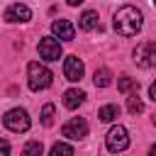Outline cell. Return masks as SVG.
<instances>
[{
	"label": "cell",
	"instance_id": "6da1fadb",
	"mask_svg": "<svg viewBox=\"0 0 156 156\" xmlns=\"http://www.w3.org/2000/svg\"><path fill=\"white\" fill-rule=\"evenodd\" d=\"M141 10H136V7H132V5H124V7H119L117 12H115V17H112V27H115V32L117 34H122V37H134L139 29H141Z\"/></svg>",
	"mask_w": 156,
	"mask_h": 156
},
{
	"label": "cell",
	"instance_id": "7a4b0ae2",
	"mask_svg": "<svg viewBox=\"0 0 156 156\" xmlns=\"http://www.w3.org/2000/svg\"><path fill=\"white\" fill-rule=\"evenodd\" d=\"M27 78H29V88H32V90H44V88H49V85H51L54 73H51L44 63L32 61V63L27 66Z\"/></svg>",
	"mask_w": 156,
	"mask_h": 156
},
{
	"label": "cell",
	"instance_id": "3957f363",
	"mask_svg": "<svg viewBox=\"0 0 156 156\" xmlns=\"http://www.w3.org/2000/svg\"><path fill=\"white\" fill-rule=\"evenodd\" d=\"M2 124L10 129V132H27L29 129V124H32V119H29V115H27V110H22V107H15V110H10V112H5V117H2Z\"/></svg>",
	"mask_w": 156,
	"mask_h": 156
},
{
	"label": "cell",
	"instance_id": "277c9868",
	"mask_svg": "<svg viewBox=\"0 0 156 156\" xmlns=\"http://www.w3.org/2000/svg\"><path fill=\"white\" fill-rule=\"evenodd\" d=\"M134 63L139 68H151L156 66V41H141L134 49Z\"/></svg>",
	"mask_w": 156,
	"mask_h": 156
},
{
	"label": "cell",
	"instance_id": "5b68a950",
	"mask_svg": "<svg viewBox=\"0 0 156 156\" xmlns=\"http://www.w3.org/2000/svg\"><path fill=\"white\" fill-rule=\"evenodd\" d=\"M105 144H107V151H112V154H119V151H124V149L129 146V134H127V129H124L122 124L112 127V129L107 132V139H105Z\"/></svg>",
	"mask_w": 156,
	"mask_h": 156
},
{
	"label": "cell",
	"instance_id": "8992f818",
	"mask_svg": "<svg viewBox=\"0 0 156 156\" xmlns=\"http://www.w3.org/2000/svg\"><path fill=\"white\" fill-rule=\"evenodd\" d=\"M61 134L68 136V139H73V141L85 139V136H88V122H85V117H73V119H68V122L61 127Z\"/></svg>",
	"mask_w": 156,
	"mask_h": 156
},
{
	"label": "cell",
	"instance_id": "52a82bcc",
	"mask_svg": "<svg viewBox=\"0 0 156 156\" xmlns=\"http://www.w3.org/2000/svg\"><path fill=\"white\" fill-rule=\"evenodd\" d=\"M39 56L44 61H58L61 58V44H58V39H54V37L39 39Z\"/></svg>",
	"mask_w": 156,
	"mask_h": 156
},
{
	"label": "cell",
	"instance_id": "ba28073f",
	"mask_svg": "<svg viewBox=\"0 0 156 156\" xmlns=\"http://www.w3.org/2000/svg\"><path fill=\"white\" fill-rule=\"evenodd\" d=\"M83 73H85L83 61H80L78 56H66V61H63V76H66V80L78 83V80L83 78Z\"/></svg>",
	"mask_w": 156,
	"mask_h": 156
},
{
	"label": "cell",
	"instance_id": "9c48e42d",
	"mask_svg": "<svg viewBox=\"0 0 156 156\" xmlns=\"http://www.w3.org/2000/svg\"><path fill=\"white\" fill-rule=\"evenodd\" d=\"M27 20H32V10L22 2H15L5 10V22H27Z\"/></svg>",
	"mask_w": 156,
	"mask_h": 156
},
{
	"label": "cell",
	"instance_id": "30bf717a",
	"mask_svg": "<svg viewBox=\"0 0 156 156\" xmlns=\"http://www.w3.org/2000/svg\"><path fill=\"white\" fill-rule=\"evenodd\" d=\"M51 32H54L58 39H63V41H73V37H76V29H73V24H71L68 20H56V22L51 24Z\"/></svg>",
	"mask_w": 156,
	"mask_h": 156
},
{
	"label": "cell",
	"instance_id": "8fae6325",
	"mask_svg": "<svg viewBox=\"0 0 156 156\" xmlns=\"http://www.w3.org/2000/svg\"><path fill=\"white\" fill-rule=\"evenodd\" d=\"M83 100H85V93H83V90H78V88H71V90H66V93H63V105H66L68 110H76Z\"/></svg>",
	"mask_w": 156,
	"mask_h": 156
},
{
	"label": "cell",
	"instance_id": "7c38bea8",
	"mask_svg": "<svg viewBox=\"0 0 156 156\" xmlns=\"http://www.w3.org/2000/svg\"><path fill=\"white\" fill-rule=\"evenodd\" d=\"M78 27H80V29H85V32L95 29V27H98V12H95V10H85V12L80 15Z\"/></svg>",
	"mask_w": 156,
	"mask_h": 156
},
{
	"label": "cell",
	"instance_id": "4fadbf2b",
	"mask_svg": "<svg viewBox=\"0 0 156 156\" xmlns=\"http://www.w3.org/2000/svg\"><path fill=\"white\" fill-rule=\"evenodd\" d=\"M93 80H95V85H98V88H107V85L112 83V73H110L107 68H98V71H95V76H93Z\"/></svg>",
	"mask_w": 156,
	"mask_h": 156
},
{
	"label": "cell",
	"instance_id": "5bb4252c",
	"mask_svg": "<svg viewBox=\"0 0 156 156\" xmlns=\"http://www.w3.org/2000/svg\"><path fill=\"white\" fill-rule=\"evenodd\" d=\"M127 110H129V115H141L144 112V102H141V98L136 93H132L127 98Z\"/></svg>",
	"mask_w": 156,
	"mask_h": 156
},
{
	"label": "cell",
	"instance_id": "9a60e30c",
	"mask_svg": "<svg viewBox=\"0 0 156 156\" xmlns=\"http://www.w3.org/2000/svg\"><path fill=\"white\" fill-rule=\"evenodd\" d=\"M98 117H100L102 122H112V119L119 117V107H117V105H105V107H100Z\"/></svg>",
	"mask_w": 156,
	"mask_h": 156
},
{
	"label": "cell",
	"instance_id": "2e32d148",
	"mask_svg": "<svg viewBox=\"0 0 156 156\" xmlns=\"http://www.w3.org/2000/svg\"><path fill=\"white\" fill-rule=\"evenodd\" d=\"M136 88H139V83L134 78H129V76H122L119 83H117V90L119 93H129V90H136Z\"/></svg>",
	"mask_w": 156,
	"mask_h": 156
},
{
	"label": "cell",
	"instance_id": "e0dca14e",
	"mask_svg": "<svg viewBox=\"0 0 156 156\" xmlns=\"http://www.w3.org/2000/svg\"><path fill=\"white\" fill-rule=\"evenodd\" d=\"M49 156H73V149H71L68 144H63V141H58V144H54V146H51V151H49Z\"/></svg>",
	"mask_w": 156,
	"mask_h": 156
},
{
	"label": "cell",
	"instance_id": "ac0fdd59",
	"mask_svg": "<svg viewBox=\"0 0 156 156\" xmlns=\"http://www.w3.org/2000/svg\"><path fill=\"white\" fill-rule=\"evenodd\" d=\"M41 151H44L41 141H29V144L22 149V156H41Z\"/></svg>",
	"mask_w": 156,
	"mask_h": 156
},
{
	"label": "cell",
	"instance_id": "d6986e66",
	"mask_svg": "<svg viewBox=\"0 0 156 156\" xmlns=\"http://www.w3.org/2000/svg\"><path fill=\"white\" fill-rule=\"evenodd\" d=\"M41 124H44V127H51V124H54V105H51V102L41 107Z\"/></svg>",
	"mask_w": 156,
	"mask_h": 156
},
{
	"label": "cell",
	"instance_id": "ffe728a7",
	"mask_svg": "<svg viewBox=\"0 0 156 156\" xmlns=\"http://www.w3.org/2000/svg\"><path fill=\"white\" fill-rule=\"evenodd\" d=\"M0 156H10V144L0 136Z\"/></svg>",
	"mask_w": 156,
	"mask_h": 156
},
{
	"label": "cell",
	"instance_id": "44dd1931",
	"mask_svg": "<svg viewBox=\"0 0 156 156\" xmlns=\"http://www.w3.org/2000/svg\"><path fill=\"white\" fill-rule=\"evenodd\" d=\"M149 95H151V100H154V102H156V80H154V83H151V88H149Z\"/></svg>",
	"mask_w": 156,
	"mask_h": 156
},
{
	"label": "cell",
	"instance_id": "7402d4cb",
	"mask_svg": "<svg viewBox=\"0 0 156 156\" xmlns=\"http://www.w3.org/2000/svg\"><path fill=\"white\" fill-rule=\"evenodd\" d=\"M66 2H68V5H73V7H76V5H80V2H85V0H66Z\"/></svg>",
	"mask_w": 156,
	"mask_h": 156
},
{
	"label": "cell",
	"instance_id": "603a6c76",
	"mask_svg": "<svg viewBox=\"0 0 156 156\" xmlns=\"http://www.w3.org/2000/svg\"><path fill=\"white\" fill-rule=\"evenodd\" d=\"M149 156H156V146H151V149H149Z\"/></svg>",
	"mask_w": 156,
	"mask_h": 156
},
{
	"label": "cell",
	"instance_id": "cb8c5ba5",
	"mask_svg": "<svg viewBox=\"0 0 156 156\" xmlns=\"http://www.w3.org/2000/svg\"><path fill=\"white\" fill-rule=\"evenodd\" d=\"M154 7H156V0H154Z\"/></svg>",
	"mask_w": 156,
	"mask_h": 156
}]
</instances>
